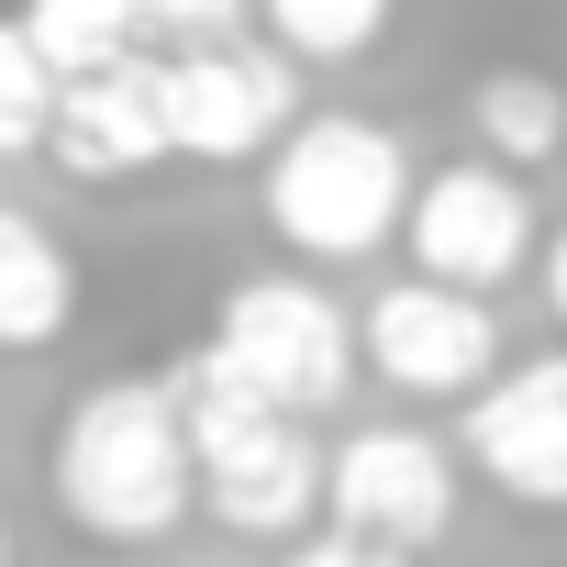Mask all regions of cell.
Returning a JSON list of instances; mask_svg holds the SVG:
<instances>
[{
  "instance_id": "6da1fadb",
  "label": "cell",
  "mask_w": 567,
  "mask_h": 567,
  "mask_svg": "<svg viewBox=\"0 0 567 567\" xmlns=\"http://www.w3.org/2000/svg\"><path fill=\"white\" fill-rule=\"evenodd\" d=\"M200 501V456H189V412L167 379H101L68 401L56 423V512L101 545H156L178 534Z\"/></svg>"
},
{
  "instance_id": "7a4b0ae2",
  "label": "cell",
  "mask_w": 567,
  "mask_h": 567,
  "mask_svg": "<svg viewBox=\"0 0 567 567\" xmlns=\"http://www.w3.org/2000/svg\"><path fill=\"white\" fill-rule=\"evenodd\" d=\"M412 156L390 123H357V112H323V123H290L267 145V234L290 245V256H379L401 223H412Z\"/></svg>"
},
{
  "instance_id": "3957f363",
  "label": "cell",
  "mask_w": 567,
  "mask_h": 567,
  "mask_svg": "<svg viewBox=\"0 0 567 567\" xmlns=\"http://www.w3.org/2000/svg\"><path fill=\"white\" fill-rule=\"evenodd\" d=\"M189 412V456H200V512L234 534H301L323 512V456L301 445V412L256 401L234 368H212V346L167 379Z\"/></svg>"
},
{
  "instance_id": "277c9868",
  "label": "cell",
  "mask_w": 567,
  "mask_h": 567,
  "mask_svg": "<svg viewBox=\"0 0 567 567\" xmlns=\"http://www.w3.org/2000/svg\"><path fill=\"white\" fill-rule=\"evenodd\" d=\"M212 368H234L278 412H334L357 379V323L312 290V278H245L212 323Z\"/></svg>"
},
{
  "instance_id": "5b68a950",
  "label": "cell",
  "mask_w": 567,
  "mask_h": 567,
  "mask_svg": "<svg viewBox=\"0 0 567 567\" xmlns=\"http://www.w3.org/2000/svg\"><path fill=\"white\" fill-rule=\"evenodd\" d=\"M290 101H301V79H290V56L278 45H178L167 56V134H178V156H212V167H245V156H267L278 134H290Z\"/></svg>"
},
{
  "instance_id": "8992f818",
  "label": "cell",
  "mask_w": 567,
  "mask_h": 567,
  "mask_svg": "<svg viewBox=\"0 0 567 567\" xmlns=\"http://www.w3.org/2000/svg\"><path fill=\"white\" fill-rule=\"evenodd\" d=\"M412 267L423 278H445V290H501V278L534 256V200H523V178L512 167H489V156H467V167H434L423 189H412Z\"/></svg>"
},
{
  "instance_id": "52a82bcc",
  "label": "cell",
  "mask_w": 567,
  "mask_h": 567,
  "mask_svg": "<svg viewBox=\"0 0 567 567\" xmlns=\"http://www.w3.org/2000/svg\"><path fill=\"white\" fill-rule=\"evenodd\" d=\"M323 512H334V534H368V545H434L445 534V512H456V467H445V445L434 434H412V423H368V434H346L334 445V467H323Z\"/></svg>"
},
{
  "instance_id": "ba28073f",
  "label": "cell",
  "mask_w": 567,
  "mask_h": 567,
  "mask_svg": "<svg viewBox=\"0 0 567 567\" xmlns=\"http://www.w3.org/2000/svg\"><path fill=\"white\" fill-rule=\"evenodd\" d=\"M489 357H501V323H489L478 290H445V278L412 267V278H390V290L368 301V368H379L390 390H412V401L478 390Z\"/></svg>"
},
{
  "instance_id": "9c48e42d",
  "label": "cell",
  "mask_w": 567,
  "mask_h": 567,
  "mask_svg": "<svg viewBox=\"0 0 567 567\" xmlns=\"http://www.w3.org/2000/svg\"><path fill=\"white\" fill-rule=\"evenodd\" d=\"M45 156L68 178H90V189L101 178H145L156 156H178V134H167V56H112V68L68 79Z\"/></svg>"
},
{
  "instance_id": "30bf717a",
  "label": "cell",
  "mask_w": 567,
  "mask_h": 567,
  "mask_svg": "<svg viewBox=\"0 0 567 567\" xmlns=\"http://www.w3.org/2000/svg\"><path fill=\"white\" fill-rule=\"evenodd\" d=\"M467 467L534 512H567V357H534L478 390L467 412Z\"/></svg>"
},
{
  "instance_id": "8fae6325",
  "label": "cell",
  "mask_w": 567,
  "mask_h": 567,
  "mask_svg": "<svg viewBox=\"0 0 567 567\" xmlns=\"http://www.w3.org/2000/svg\"><path fill=\"white\" fill-rule=\"evenodd\" d=\"M68 312H79V267H68V245H56L34 212L0 200V346L34 357V346L68 334Z\"/></svg>"
},
{
  "instance_id": "7c38bea8",
  "label": "cell",
  "mask_w": 567,
  "mask_h": 567,
  "mask_svg": "<svg viewBox=\"0 0 567 567\" xmlns=\"http://www.w3.org/2000/svg\"><path fill=\"white\" fill-rule=\"evenodd\" d=\"M467 112H478V156L512 167V178L567 145V90H556L545 68H489V79L467 90Z\"/></svg>"
},
{
  "instance_id": "4fadbf2b",
  "label": "cell",
  "mask_w": 567,
  "mask_h": 567,
  "mask_svg": "<svg viewBox=\"0 0 567 567\" xmlns=\"http://www.w3.org/2000/svg\"><path fill=\"white\" fill-rule=\"evenodd\" d=\"M23 34L56 79H90L112 56H145V0H23Z\"/></svg>"
},
{
  "instance_id": "5bb4252c",
  "label": "cell",
  "mask_w": 567,
  "mask_h": 567,
  "mask_svg": "<svg viewBox=\"0 0 567 567\" xmlns=\"http://www.w3.org/2000/svg\"><path fill=\"white\" fill-rule=\"evenodd\" d=\"M256 23L278 56H312V68H346L390 34V0H256Z\"/></svg>"
},
{
  "instance_id": "9a60e30c",
  "label": "cell",
  "mask_w": 567,
  "mask_h": 567,
  "mask_svg": "<svg viewBox=\"0 0 567 567\" xmlns=\"http://www.w3.org/2000/svg\"><path fill=\"white\" fill-rule=\"evenodd\" d=\"M56 68H45V45L23 34V23H0V156H34L45 134H56Z\"/></svg>"
},
{
  "instance_id": "2e32d148",
  "label": "cell",
  "mask_w": 567,
  "mask_h": 567,
  "mask_svg": "<svg viewBox=\"0 0 567 567\" xmlns=\"http://www.w3.org/2000/svg\"><path fill=\"white\" fill-rule=\"evenodd\" d=\"M256 0H145V34H178V45H223Z\"/></svg>"
},
{
  "instance_id": "e0dca14e",
  "label": "cell",
  "mask_w": 567,
  "mask_h": 567,
  "mask_svg": "<svg viewBox=\"0 0 567 567\" xmlns=\"http://www.w3.org/2000/svg\"><path fill=\"white\" fill-rule=\"evenodd\" d=\"M290 567H401V545H368V534H312V545H290Z\"/></svg>"
},
{
  "instance_id": "ac0fdd59",
  "label": "cell",
  "mask_w": 567,
  "mask_h": 567,
  "mask_svg": "<svg viewBox=\"0 0 567 567\" xmlns=\"http://www.w3.org/2000/svg\"><path fill=\"white\" fill-rule=\"evenodd\" d=\"M545 301H556V323H567V234L545 245Z\"/></svg>"
},
{
  "instance_id": "d6986e66",
  "label": "cell",
  "mask_w": 567,
  "mask_h": 567,
  "mask_svg": "<svg viewBox=\"0 0 567 567\" xmlns=\"http://www.w3.org/2000/svg\"><path fill=\"white\" fill-rule=\"evenodd\" d=\"M0 567H12V534H0Z\"/></svg>"
}]
</instances>
